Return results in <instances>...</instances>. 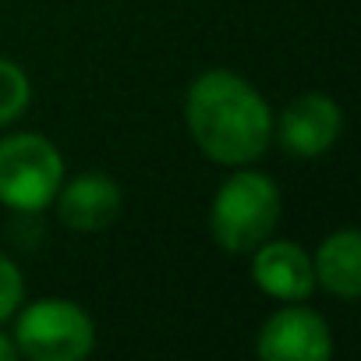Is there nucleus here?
<instances>
[{"label":"nucleus","mask_w":361,"mask_h":361,"mask_svg":"<svg viewBox=\"0 0 361 361\" xmlns=\"http://www.w3.org/2000/svg\"><path fill=\"white\" fill-rule=\"evenodd\" d=\"M185 114L192 138L216 163H252L273 138L266 99L234 71H206L195 78Z\"/></svg>","instance_id":"1"},{"label":"nucleus","mask_w":361,"mask_h":361,"mask_svg":"<svg viewBox=\"0 0 361 361\" xmlns=\"http://www.w3.org/2000/svg\"><path fill=\"white\" fill-rule=\"evenodd\" d=\"M209 220L220 248L234 255L255 252L280 220V192L266 173L241 170L216 192Z\"/></svg>","instance_id":"2"},{"label":"nucleus","mask_w":361,"mask_h":361,"mask_svg":"<svg viewBox=\"0 0 361 361\" xmlns=\"http://www.w3.org/2000/svg\"><path fill=\"white\" fill-rule=\"evenodd\" d=\"M64 180L61 152L43 135H11L0 142V202L36 213L57 199Z\"/></svg>","instance_id":"3"},{"label":"nucleus","mask_w":361,"mask_h":361,"mask_svg":"<svg viewBox=\"0 0 361 361\" xmlns=\"http://www.w3.org/2000/svg\"><path fill=\"white\" fill-rule=\"evenodd\" d=\"M15 340V347L32 361H82L96 343V329L75 301L43 298L22 312Z\"/></svg>","instance_id":"4"},{"label":"nucleus","mask_w":361,"mask_h":361,"mask_svg":"<svg viewBox=\"0 0 361 361\" xmlns=\"http://www.w3.org/2000/svg\"><path fill=\"white\" fill-rule=\"evenodd\" d=\"M329 354L333 340L326 322L301 305L280 308L259 333V357L266 361H326Z\"/></svg>","instance_id":"5"},{"label":"nucleus","mask_w":361,"mask_h":361,"mask_svg":"<svg viewBox=\"0 0 361 361\" xmlns=\"http://www.w3.org/2000/svg\"><path fill=\"white\" fill-rule=\"evenodd\" d=\"M340 135V106L322 96L308 92L298 96L280 117V145L290 156H322Z\"/></svg>","instance_id":"6"},{"label":"nucleus","mask_w":361,"mask_h":361,"mask_svg":"<svg viewBox=\"0 0 361 361\" xmlns=\"http://www.w3.org/2000/svg\"><path fill=\"white\" fill-rule=\"evenodd\" d=\"M255 283L280 301H305L315 287V269L294 241H262L252 262Z\"/></svg>","instance_id":"7"},{"label":"nucleus","mask_w":361,"mask_h":361,"mask_svg":"<svg viewBox=\"0 0 361 361\" xmlns=\"http://www.w3.org/2000/svg\"><path fill=\"white\" fill-rule=\"evenodd\" d=\"M57 195V213L71 231H106L121 213V188L103 173H82Z\"/></svg>","instance_id":"8"},{"label":"nucleus","mask_w":361,"mask_h":361,"mask_svg":"<svg viewBox=\"0 0 361 361\" xmlns=\"http://www.w3.org/2000/svg\"><path fill=\"white\" fill-rule=\"evenodd\" d=\"M312 269L326 290H333L340 298H357L361 294V238H357V231H336L333 238H326L319 245Z\"/></svg>","instance_id":"9"},{"label":"nucleus","mask_w":361,"mask_h":361,"mask_svg":"<svg viewBox=\"0 0 361 361\" xmlns=\"http://www.w3.org/2000/svg\"><path fill=\"white\" fill-rule=\"evenodd\" d=\"M29 96H32V89H29L25 71L11 61H0V124L15 121L29 106Z\"/></svg>","instance_id":"10"},{"label":"nucleus","mask_w":361,"mask_h":361,"mask_svg":"<svg viewBox=\"0 0 361 361\" xmlns=\"http://www.w3.org/2000/svg\"><path fill=\"white\" fill-rule=\"evenodd\" d=\"M22 273L18 266L8 259V255H0V319H8L15 315V308L22 305Z\"/></svg>","instance_id":"11"},{"label":"nucleus","mask_w":361,"mask_h":361,"mask_svg":"<svg viewBox=\"0 0 361 361\" xmlns=\"http://www.w3.org/2000/svg\"><path fill=\"white\" fill-rule=\"evenodd\" d=\"M15 354H18V347H15L4 333H0V361H15Z\"/></svg>","instance_id":"12"}]
</instances>
